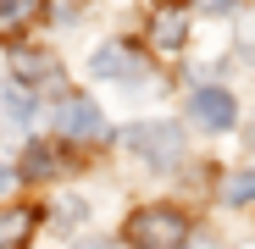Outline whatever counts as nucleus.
I'll use <instances>...</instances> for the list:
<instances>
[{
  "mask_svg": "<svg viewBox=\"0 0 255 249\" xmlns=\"http://www.w3.org/2000/svg\"><path fill=\"white\" fill-rule=\"evenodd\" d=\"M56 222H61V227H78V222H83V199H72V194L56 199Z\"/></svg>",
  "mask_w": 255,
  "mask_h": 249,
  "instance_id": "12",
  "label": "nucleus"
},
{
  "mask_svg": "<svg viewBox=\"0 0 255 249\" xmlns=\"http://www.w3.org/2000/svg\"><path fill=\"white\" fill-rule=\"evenodd\" d=\"M122 238L133 249H183L189 244V216L178 205H139V211L128 216Z\"/></svg>",
  "mask_w": 255,
  "mask_h": 249,
  "instance_id": "1",
  "label": "nucleus"
},
{
  "mask_svg": "<svg viewBox=\"0 0 255 249\" xmlns=\"http://www.w3.org/2000/svg\"><path fill=\"white\" fill-rule=\"evenodd\" d=\"M56 133L67 144H95V139H106V116L89 94H61L56 100Z\"/></svg>",
  "mask_w": 255,
  "mask_h": 249,
  "instance_id": "3",
  "label": "nucleus"
},
{
  "mask_svg": "<svg viewBox=\"0 0 255 249\" xmlns=\"http://www.w3.org/2000/svg\"><path fill=\"white\" fill-rule=\"evenodd\" d=\"M56 172H61V150H50V144H33V150L22 155V172H17V177L45 183V177H56Z\"/></svg>",
  "mask_w": 255,
  "mask_h": 249,
  "instance_id": "8",
  "label": "nucleus"
},
{
  "mask_svg": "<svg viewBox=\"0 0 255 249\" xmlns=\"http://www.w3.org/2000/svg\"><path fill=\"white\" fill-rule=\"evenodd\" d=\"M189 116L200 122V128H211V133H228L239 122V105H233L228 89H194L189 94Z\"/></svg>",
  "mask_w": 255,
  "mask_h": 249,
  "instance_id": "5",
  "label": "nucleus"
},
{
  "mask_svg": "<svg viewBox=\"0 0 255 249\" xmlns=\"http://www.w3.org/2000/svg\"><path fill=\"white\" fill-rule=\"evenodd\" d=\"M89 72L106 83H133V78H144V56L133 45H122V39H111V45H100L89 56Z\"/></svg>",
  "mask_w": 255,
  "mask_h": 249,
  "instance_id": "4",
  "label": "nucleus"
},
{
  "mask_svg": "<svg viewBox=\"0 0 255 249\" xmlns=\"http://www.w3.org/2000/svg\"><path fill=\"white\" fill-rule=\"evenodd\" d=\"M150 45H155L161 56H178V50L189 45V22H183V11H172V6L155 11V17H150Z\"/></svg>",
  "mask_w": 255,
  "mask_h": 249,
  "instance_id": "6",
  "label": "nucleus"
},
{
  "mask_svg": "<svg viewBox=\"0 0 255 249\" xmlns=\"http://www.w3.org/2000/svg\"><path fill=\"white\" fill-rule=\"evenodd\" d=\"M11 177H17V172H6V166H0V194H6V188H11Z\"/></svg>",
  "mask_w": 255,
  "mask_h": 249,
  "instance_id": "16",
  "label": "nucleus"
},
{
  "mask_svg": "<svg viewBox=\"0 0 255 249\" xmlns=\"http://www.w3.org/2000/svg\"><path fill=\"white\" fill-rule=\"evenodd\" d=\"M39 11V0H0V28H22Z\"/></svg>",
  "mask_w": 255,
  "mask_h": 249,
  "instance_id": "11",
  "label": "nucleus"
},
{
  "mask_svg": "<svg viewBox=\"0 0 255 249\" xmlns=\"http://www.w3.org/2000/svg\"><path fill=\"white\" fill-rule=\"evenodd\" d=\"M194 6H200V11H217V17H222V11H233V6H239V0H194Z\"/></svg>",
  "mask_w": 255,
  "mask_h": 249,
  "instance_id": "14",
  "label": "nucleus"
},
{
  "mask_svg": "<svg viewBox=\"0 0 255 249\" xmlns=\"http://www.w3.org/2000/svg\"><path fill=\"white\" fill-rule=\"evenodd\" d=\"M11 72H17L22 83H33V78H50V83H56V61H50V56H28V50H17V56H11Z\"/></svg>",
  "mask_w": 255,
  "mask_h": 249,
  "instance_id": "9",
  "label": "nucleus"
},
{
  "mask_svg": "<svg viewBox=\"0 0 255 249\" xmlns=\"http://www.w3.org/2000/svg\"><path fill=\"white\" fill-rule=\"evenodd\" d=\"M239 50H244V56H250V61H255V17H250V22H244V28H239Z\"/></svg>",
  "mask_w": 255,
  "mask_h": 249,
  "instance_id": "13",
  "label": "nucleus"
},
{
  "mask_svg": "<svg viewBox=\"0 0 255 249\" xmlns=\"http://www.w3.org/2000/svg\"><path fill=\"white\" fill-rule=\"evenodd\" d=\"M128 150L150 161L155 172H172L183 161V128L178 122H139V128H128Z\"/></svg>",
  "mask_w": 255,
  "mask_h": 249,
  "instance_id": "2",
  "label": "nucleus"
},
{
  "mask_svg": "<svg viewBox=\"0 0 255 249\" xmlns=\"http://www.w3.org/2000/svg\"><path fill=\"white\" fill-rule=\"evenodd\" d=\"M250 144H255V128H250Z\"/></svg>",
  "mask_w": 255,
  "mask_h": 249,
  "instance_id": "17",
  "label": "nucleus"
},
{
  "mask_svg": "<svg viewBox=\"0 0 255 249\" xmlns=\"http://www.w3.org/2000/svg\"><path fill=\"white\" fill-rule=\"evenodd\" d=\"M78 249H111V244H106V238H83Z\"/></svg>",
  "mask_w": 255,
  "mask_h": 249,
  "instance_id": "15",
  "label": "nucleus"
},
{
  "mask_svg": "<svg viewBox=\"0 0 255 249\" xmlns=\"http://www.w3.org/2000/svg\"><path fill=\"white\" fill-rule=\"evenodd\" d=\"M33 227H39V211H33V205H0V249L28 244Z\"/></svg>",
  "mask_w": 255,
  "mask_h": 249,
  "instance_id": "7",
  "label": "nucleus"
},
{
  "mask_svg": "<svg viewBox=\"0 0 255 249\" xmlns=\"http://www.w3.org/2000/svg\"><path fill=\"white\" fill-rule=\"evenodd\" d=\"M222 199H228V205H250V199H255V172H233V177L222 183Z\"/></svg>",
  "mask_w": 255,
  "mask_h": 249,
  "instance_id": "10",
  "label": "nucleus"
}]
</instances>
